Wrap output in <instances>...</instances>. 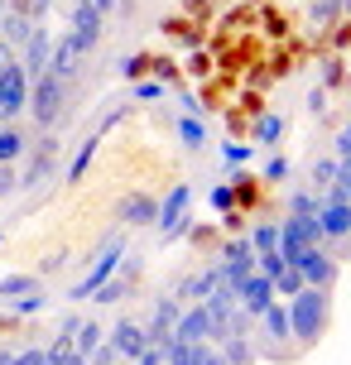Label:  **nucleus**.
Here are the masks:
<instances>
[{
    "label": "nucleus",
    "instance_id": "obj_1",
    "mask_svg": "<svg viewBox=\"0 0 351 365\" xmlns=\"http://www.w3.org/2000/svg\"><path fill=\"white\" fill-rule=\"evenodd\" d=\"M289 331H294L298 351H313L322 336H327V322H332V289H298L289 303Z\"/></svg>",
    "mask_w": 351,
    "mask_h": 365
},
{
    "label": "nucleus",
    "instance_id": "obj_2",
    "mask_svg": "<svg viewBox=\"0 0 351 365\" xmlns=\"http://www.w3.org/2000/svg\"><path fill=\"white\" fill-rule=\"evenodd\" d=\"M68 91H73V82H63L54 73L29 82V115L39 130H54L58 120H68Z\"/></svg>",
    "mask_w": 351,
    "mask_h": 365
},
{
    "label": "nucleus",
    "instance_id": "obj_3",
    "mask_svg": "<svg viewBox=\"0 0 351 365\" xmlns=\"http://www.w3.org/2000/svg\"><path fill=\"white\" fill-rule=\"evenodd\" d=\"M121 259H126V231H111V236H106V245H101V255H96L92 264H87V274H82L73 289H68V298H73V303H87V298L106 284V279H116Z\"/></svg>",
    "mask_w": 351,
    "mask_h": 365
},
{
    "label": "nucleus",
    "instance_id": "obj_4",
    "mask_svg": "<svg viewBox=\"0 0 351 365\" xmlns=\"http://www.w3.org/2000/svg\"><path fill=\"white\" fill-rule=\"evenodd\" d=\"M260 322V336H250L255 341L260 356H275V361H294L298 346H294V331H289V308L284 303H270V308L255 317Z\"/></svg>",
    "mask_w": 351,
    "mask_h": 365
},
{
    "label": "nucleus",
    "instance_id": "obj_5",
    "mask_svg": "<svg viewBox=\"0 0 351 365\" xmlns=\"http://www.w3.org/2000/svg\"><path fill=\"white\" fill-rule=\"evenodd\" d=\"M188 202H193V187H188V182H173V187L164 192L159 217H154V226H159V236H164V240H178V236H188V231H193Z\"/></svg>",
    "mask_w": 351,
    "mask_h": 365
},
{
    "label": "nucleus",
    "instance_id": "obj_6",
    "mask_svg": "<svg viewBox=\"0 0 351 365\" xmlns=\"http://www.w3.org/2000/svg\"><path fill=\"white\" fill-rule=\"evenodd\" d=\"M29 110V77L15 58L0 68V125H15L19 115Z\"/></svg>",
    "mask_w": 351,
    "mask_h": 365
},
{
    "label": "nucleus",
    "instance_id": "obj_7",
    "mask_svg": "<svg viewBox=\"0 0 351 365\" xmlns=\"http://www.w3.org/2000/svg\"><path fill=\"white\" fill-rule=\"evenodd\" d=\"M317 231H322V250L351 245V202H322L317 207Z\"/></svg>",
    "mask_w": 351,
    "mask_h": 365
},
{
    "label": "nucleus",
    "instance_id": "obj_8",
    "mask_svg": "<svg viewBox=\"0 0 351 365\" xmlns=\"http://www.w3.org/2000/svg\"><path fill=\"white\" fill-rule=\"evenodd\" d=\"M82 68H87V48H82L73 34H58L54 38V53H49V73L63 77V82H77Z\"/></svg>",
    "mask_w": 351,
    "mask_h": 365
},
{
    "label": "nucleus",
    "instance_id": "obj_9",
    "mask_svg": "<svg viewBox=\"0 0 351 365\" xmlns=\"http://www.w3.org/2000/svg\"><path fill=\"white\" fill-rule=\"evenodd\" d=\"M49 53H54V34H49L44 24H34V34L19 43V58H15V63L24 68V77L34 82V77L49 73Z\"/></svg>",
    "mask_w": 351,
    "mask_h": 365
},
{
    "label": "nucleus",
    "instance_id": "obj_10",
    "mask_svg": "<svg viewBox=\"0 0 351 365\" xmlns=\"http://www.w3.org/2000/svg\"><path fill=\"white\" fill-rule=\"evenodd\" d=\"M222 331H217V322H212V312L203 308V303H193V308L178 312V322H173V341H217Z\"/></svg>",
    "mask_w": 351,
    "mask_h": 365
},
{
    "label": "nucleus",
    "instance_id": "obj_11",
    "mask_svg": "<svg viewBox=\"0 0 351 365\" xmlns=\"http://www.w3.org/2000/svg\"><path fill=\"white\" fill-rule=\"evenodd\" d=\"M222 284H231V289H240V279H250L255 274V250H250V240L240 236V240H226V250H222Z\"/></svg>",
    "mask_w": 351,
    "mask_h": 365
},
{
    "label": "nucleus",
    "instance_id": "obj_12",
    "mask_svg": "<svg viewBox=\"0 0 351 365\" xmlns=\"http://www.w3.org/2000/svg\"><path fill=\"white\" fill-rule=\"evenodd\" d=\"M270 303H275V284H270V279H265L260 269L250 274V279H240V289H236V308L245 312L250 322H255V317L270 308Z\"/></svg>",
    "mask_w": 351,
    "mask_h": 365
},
{
    "label": "nucleus",
    "instance_id": "obj_13",
    "mask_svg": "<svg viewBox=\"0 0 351 365\" xmlns=\"http://www.w3.org/2000/svg\"><path fill=\"white\" fill-rule=\"evenodd\" d=\"M298 274H303V284H308V289H332L337 274H342V264H337L332 250H322V245H317L313 255H308V264H303Z\"/></svg>",
    "mask_w": 351,
    "mask_h": 365
},
{
    "label": "nucleus",
    "instance_id": "obj_14",
    "mask_svg": "<svg viewBox=\"0 0 351 365\" xmlns=\"http://www.w3.org/2000/svg\"><path fill=\"white\" fill-rule=\"evenodd\" d=\"M106 341H111V346H116V356H121V361H135V356H140V351H145L149 346V341H145V327H140V322H130V317H121V322H116V327H111V336H106Z\"/></svg>",
    "mask_w": 351,
    "mask_h": 365
},
{
    "label": "nucleus",
    "instance_id": "obj_15",
    "mask_svg": "<svg viewBox=\"0 0 351 365\" xmlns=\"http://www.w3.org/2000/svg\"><path fill=\"white\" fill-rule=\"evenodd\" d=\"M101 24H106V19L96 15L92 5H82V0H77V5H73V29H68V34H73L77 43H82V48L92 53L96 43H101Z\"/></svg>",
    "mask_w": 351,
    "mask_h": 365
},
{
    "label": "nucleus",
    "instance_id": "obj_16",
    "mask_svg": "<svg viewBox=\"0 0 351 365\" xmlns=\"http://www.w3.org/2000/svg\"><path fill=\"white\" fill-rule=\"evenodd\" d=\"M154 217H159V202L149 197V192H130L121 202V221L126 226H154Z\"/></svg>",
    "mask_w": 351,
    "mask_h": 365
},
{
    "label": "nucleus",
    "instance_id": "obj_17",
    "mask_svg": "<svg viewBox=\"0 0 351 365\" xmlns=\"http://www.w3.org/2000/svg\"><path fill=\"white\" fill-rule=\"evenodd\" d=\"M217 351H222L226 365H255V361H260V351H255V341H250V331L222 336V341H217Z\"/></svg>",
    "mask_w": 351,
    "mask_h": 365
},
{
    "label": "nucleus",
    "instance_id": "obj_18",
    "mask_svg": "<svg viewBox=\"0 0 351 365\" xmlns=\"http://www.w3.org/2000/svg\"><path fill=\"white\" fill-rule=\"evenodd\" d=\"M29 154V130L19 125H0V164H19Z\"/></svg>",
    "mask_w": 351,
    "mask_h": 365
},
{
    "label": "nucleus",
    "instance_id": "obj_19",
    "mask_svg": "<svg viewBox=\"0 0 351 365\" xmlns=\"http://www.w3.org/2000/svg\"><path fill=\"white\" fill-rule=\"evenodd\" d=\"M96 145H101V135H87V140L77 145L73 164H68V182H82V173H87V168H92V159H96Z\"/></svg>",
    "mask_w": 351,
    "mask_h": 365
},
{
    "label": "nucleus",
    "instance_id": "obj_20",
    "mask_svg": "<svg viewBox=\"0 0 351 365\" xmlns=\"http://www.w3.org/2000/svg\"><path fill=\"white\" fill-rule=\"evenodd\" d=\"M29 293H44L34 274H5V279H0V298H5V303H10V298H29Z\"/></svg>",
    "mask_w": 351,
    "mask_h": 365
},
{
    "label": "nucleus",
    "instance_id": "obj_21",
    "mask_svg": "<svg viewBox=\"0 0 351 365\" xmlns=\"http://www.w3.org/2000/svg\"><path fill=\"white\" fill-rule=\"evenodd\" d=\"M317 207H322V192H313V187L289 192V217H317Z\"/></svg>",
    "mask_w": 351,
    "mask_h": 365
},
{
    "label": "nucleus",
    "instance_id": "obj_22",
    "mask_svg": "<svg viewBox=\"0 0 351 365\" xmlns=\"http://www.w3.org/2000/svg\"><path fill=\"white\" fill-rule=\"evenodd\" d=\"M250 250H255V255H265V250H279V221H260L255 231H250Z\"/></svg>",
    "mask_w": 351,
    "mask_h": 365
},
{
    "label": "nucleus",
    "instance_id": "obj_23",
    "mask_svg": "<svg viewBox=\"0 0 351 365\" xmlns=\"http://www.w3.org/2000/svg\"><path fill=\"white\" fill-rule=\"evenodd\" d=\"M96 346H101V322H92V317H87V322L73 331V351H77V356H92Z\"/></svg>",
    "mask_w": 351,
    "mask_h": 365
},
{
    "label": "nucleus",
    "instance_id": "obj_24",
    "mask_svg": "<svg viewBox=\"0 0 351 365\" xmlns=\"http://www.w3.org/2000/svg\"><path fill=\"white\" fill-rule=\"evenodd\" d=\"M255 140L265 149H275L279 140H284V115H275V110H270V115H260V125H255Z\"/></svg>",
    "mask_w": 351,
    "mask_h": 365
},
{
    "label": "nucleus",
    "instance_id": "obj_25",
    "mask_svg": "<svg viewBox=\"0 0 351 365\" xmlns=\"http://www.w3.org/2000/svg\"><path fill=\"white\" fill-rule=\"evenodd\" d=\"M178 140H183L188 149H203L207 145V125L198 120V115H183V120H178Z\"/></svg>",
    "mask_w": 351,
    "mask_h": 365
},
{
    "label": "nucleus",
    "instance_id": "obj_26",
    "mask_svg": "<svg viewBox=\"0 0 351 365\" xmlns=\"http://www.w3.org/2000/svg\"><path fill=\"white\" fill-rule=\"evenodd\" d=\"M183 365H226V361H222V351H217V341H193Z\"/></svg>",
    "mask_w": 351,
    "mask_h": 365
},
{
    "label": "nucleus",
    "instance_id": "obj_27",
    "mask_svg": "<svg viewBox=\"0 0 351 365\" xmlns=\"http://www.w3.org/2000/svg\"><path fill=\"white\" fill-rule=\"evenodd\" d=\"M255 269L265 274L270 284H275V279H279L284 269H289V264H284V255H279V250H265V255H255Z\"/></svg>",
    "mask_w": 351,
    "mask_h": 365
},
{
    "label": "nucleus",
    "instance_id": "obj_28",
    "mask_svg": "<svg viewBox=\"0 0 351 365\" xmlns=\"http://www.w3.org/2000/svg\"><path fill=\"white\" fill-rule=\"evenodd\" d=\"M126 293H130V279H106V284H101L92 298H96V303H121Z\"/></svg>",
    "mask_w": 351,
    "mask_h": 365
},
{
    "label": "nucleus",
    "instance_id": "obj_29",
    "mask_svg": "<svg viewBox=\"0 0 351 365\" xmlns=\"http://www.w3.org/2000/svg\"><path fill=\"white\" fill-rule=\"evenodd\" d=\"M298 289H308V284H303V274H298L294 264H289V269H284V274L275 279V298H279V293H284V298H294Z\"/></svg>",
    "mask_w": 351,
    "mask_h": 365
},
{
    "label": "nucleus",
    "instance_id": "obj_30",
    "mask_svg": "<svg viewBox=\"0 0 351 365\" xmlns=\"http://www.w3.org/2000/svg\"><path fill=\"white\" fill-rule=\"evenodd\" d=\"M308 178H313V192H322V187H332V178H337V159H317Z\"/></svg>",
    "mask_w": 351,
    "mask_h": 365
},
{
    "label": "nucleus",
    "instance_id": "obj_31",
    "mask_svg": "<svg viewBox=\"0 0 351 365\" xmlns=\"http://www.w3.org/2000/svg\"><path fill=\"white\" fill-rule=\"evenodd\" d=\"M308 15H313V24H332V19L342 15V5H337V0H313Z\"/></svg>",
    "mask_w": 351,
    "mask_h": 365
},
{
    "label": "nucleus",
    "instance_id": "obj_32",
    "mask_svg": "<svg viewBox=\"0 0 351 365\" xmlns=\"http://www.w3.org/2000/svg\"><path fill=\"white\" fill-rule=\"evenodd\" d=\"M116 68H121V77H130V82H135V77L149 68V58H145V53H130V58H121Z\"/></svg>",
    "mask_w": 351,
    "mask_h": 365
},
{
    "label": "nucleus",
    "instance_id": "obj_33",
    "mask_svg": "<svg viewBox=\"0 0 351 365\" xmlns=\"http://www.w3.org/2000/svg\"><path fill=\"white\" fill-rule=\"evenodd\" d=\"M10 192H19V168L15 164H0V202L10 197Z\"/></svg>",
    "mask_w": 351,
    "mask_h": 365
},
{
    "label": "nucleus",
    "instance_id": "obj_34",
    "mask_svg": "<svg viewBox=\"0 0 351 365\" xmlns=\"http://www.w3.org/2000/svg\"><path fill=\"white\" fill-rule=\"evenodd\" d=\"M44 308V293H29V298H10V312H19V317H29V312Z\"/></svg>",
    "mask_w": 351,
    "mask_h": 365
},
{
    "label": "nucleus",
    "instance_id": "obj_35",
    "mask_svg": "<svg viewBox=\"0 0 351 365\" xmlns=\"http://www.w3.org/2000/svg\"><path fill=\"white\" fill-rule=\"evenodd\" d=\"M250 154H255L250 145H222V159H226L231 168H236V164H250Z\"/></svg>",
    "mask_w": 351,
    "mask_h": 365
},
{
    "label": "nucleus",
    "instance_id": "obj_36",
    "mask_svg": "<svg viewBox=\"0 0 351 365\" xmlns=\"http://www.w3.org/2000/svg\"><path fill=\"white\" fill-rule=\"evenodd\" d=\"M265 178H270V182H284V178H289V159H284V154H275V159L265 164Z\"/></svg>",
    "mask_w": 351,
    "mask_h": 365
},
{
    "label": "nucleus",
    "instance_id": "obj_37",
    "mask_svg": "<svg viewBox=\"0 0 351 365\" xmlns=\"http://www.w3.org/2000/svg\"><path fill=\"white\" fill-rule=\"evenodd\" d=\"M231 197H236V187H231V182H217V187H212V207H217V212H226Z\"/></svg>",
    "mask_w": 351,
    "mask_h": 365
},
{
    "label": "nucleus",
    "instance_id": "obj_38",
    "mask_svg": "<svg viewBox=\"0 0 351 365\" xmlns=\"http://www.w3.org/2000/svg\"><path fill=\"white\" fill-rule=\"evenodd\" d=\"M332 149H337V159H351V120H347V125H342V130H337Z\"/></svg>",
    "mask_w": 351,
    "mask_h": 365
},
{
    "label": "nucleus",
    "instance_id": "obj_39",
    "mask_svg": "<svg viewBox=\"0 0 351 365\" xmlns=\"http://www.w3.org/2000/svg\"><path fill=\"white\" fill-rule=\"evenodd\" d=\"M164 96V82H140L135 87V101H159Z\"/></svg>",
    "mask_w": 351,
    "mask_h": 365
},
{
    "label": "nucleus",
    "instance_id": "obj_40",
    "mask_svg": "<svg viewBox=\"0 0 351 365\" xmlns=\"http://www.w3.org/2000/svg\"><path fill=\"white\" fill-rule=\"evenodd\" d=\"M308 110H313V115H327V87L308 91Z\"/></svg>",
    "mask_w": 351,
    "mask_h": 365
},
{
    "label": "nucleus",
    "instance_id": "obj_41",
    "mask_svg": "<svg viewBox=\"0 0 351 365\" xmlns=\"http://www.w3.org/2000/svg\"><path fill=\"white\" fill-rule=\"evenodd\" d=\"M337 82H342V63L327 58V63H322V87H337Z\"/></svg>",
    "mask_w": 351,
    "mask_h": 365
},
{
    "label": "nucleus",
    "instance_id": "obj_42",
    "mask_svg": "<svg viewBox=\"0 0 351 365\" xmlns=\"http://www.w3.org/2000/svg\"><path fill=\"white\" fill-rule=\"evenodd\" d=\"M82 5H92V10H96L101 19L111 15V10H121V0H82Z\"/></svg>",
    "mask_w": 351,
    "mask_h": 365
},
{
    "label": "nucleus",
    "instance_id": "obj_43",
    "mask_svg": "<svg viewBox=\"0 0 351 365\" xmlns=\"http://www.w3.org/2000/svg\"><path fill=\"white\" fill-rule=\"evenodd\" d=\"M0 365H15V351L10 346H0Z\"/></svg>",
    "mask_w": 351,
    "mask_h": 365
},
{
    "label": "nucleus",
    "instance_id": "obj_44",
    "mask_svg": "<svg viewBox=\"0 0 351 365\" xmlns=\"http://www.w3.org/2000/svg\"><path fill=\"white\" fill-rule=\"evenodd\" d=\"M10 58H15V53H10V48H5V43H0V68H5V63H10Z\"/></svg>",
    "mask_w": 351,
    "mask_h": 365
},
{
    "label": "nucleus",
    "instance_id": "obj_45",
    "mask_svg": "<svg viewBox=\"0 0 351 365\" xmlns=\"http://www.w3.org/2000/svg\"><path fill=\"white\" fill-rule=\"evenodd\" d=\"M5 10H10V0H0V15H5Z\"/></svg>",
    "mask_w": 351,
    "mask_h": 365
},
{
    "label": "nucleus",
    "instance_id": "obj_46",
    "mask_svg": "<svg viewBox=\"0 0 351 365\" xmlns=\"http://www.w3.org/2000/svg\"><path fill=\"white\" fill-rule=\"evenodd\" d=\"M0 240H5V231H0Z\"/></svg>",
    "mask_w": 351,
    "mask_h": 365
}]
</instances>
